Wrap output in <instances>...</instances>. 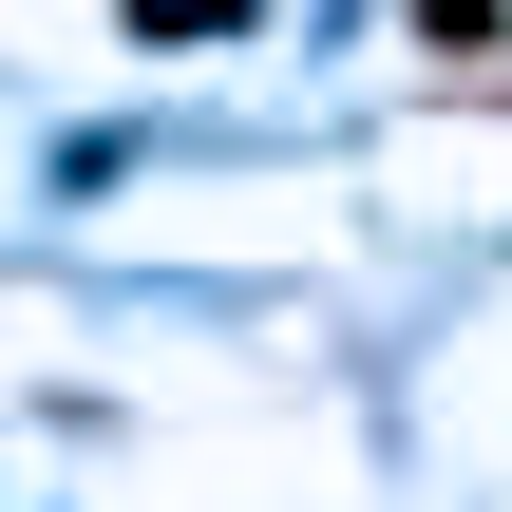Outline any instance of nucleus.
Here are the masks:
<instances>
[{
    "label": "nucleus",
    "instance_id": "1",
    "mask_svg": "<svg viewBox=\"0 0 512 512\" xmlns=\"http://www.w3.org/2000/svg\"><path fill=\"white\" fill-rule=\"evenodd\" d=\"M418 38H437V57H494V38H512V0H418Z\"/></svg>",
    "mask_w": 512,
    "mask_h": 512
}]
</instances>
